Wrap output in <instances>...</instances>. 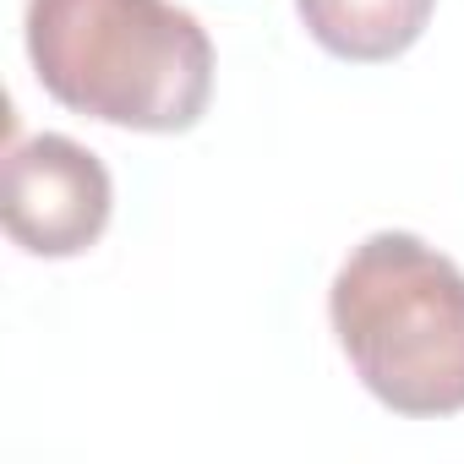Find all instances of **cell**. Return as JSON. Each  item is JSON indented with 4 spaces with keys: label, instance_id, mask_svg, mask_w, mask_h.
Masks as SVG:
<instances>
[{
    "label": "cell",
    "instance_id": "cell-4",
    "mask_svg": "<svg viewBox=\"0 0 464 464\" xmlns=\"http://www.w3.org/2000/svg\"><path fill=\"white\" fill-rule=\"evenodd\" d=\"M295 12L328 55L372 66L404 55L426 34L437 0H295Z\"/></svg>",
    "mask_w": 464,
    "mask_h": 464
},
{
    "label": "cell",
    "instance_id": "cell-1",
    "mask_svg": "<svg viewBox=\"0 0 464 464\" xmlns=\"http://www.w3.org/2000/svg\"><path fill=\"white\" fill-rule=\"evenodd\" d=\"M28 61L55 104L126 131H186L213 93V44L175 0H28Z\"/></svg>",
    "mask_w": 464,
    "mask_h": 464
},
{
    "label": "cell",
    "instance_id": "cell-2",
    "mask_svg": "<svg viewBox=\"0 0 464 464\" xmlns=\"http://www.w3.org/2000/svg\"><path fill=\"white\" fill-rule=\"evenodd\" d=\"M344 361L399 415L464 410V274L404 229L366 236L328 295Z\"/></svg>",
    "mask_w": 464,
    "mask_h": 464
},
{
    "label": "cell",
    "instance_id": "cell-3",
    "mask_svg": "<svg viewBox=\"0 0 464 464\" xmlns=\"http://www.w3.org/2000/svg\"><path fill=\"white\" fill-rule=\"evenodd\" d=\"M110 169L99 153H88L72 137H28L6 159V197H0V218L6 236L28 257H77L88 252L104 224H110Z\"/></svg>",
    "mask_w": 464,
    "mask_h": 464
}]
</instances>
